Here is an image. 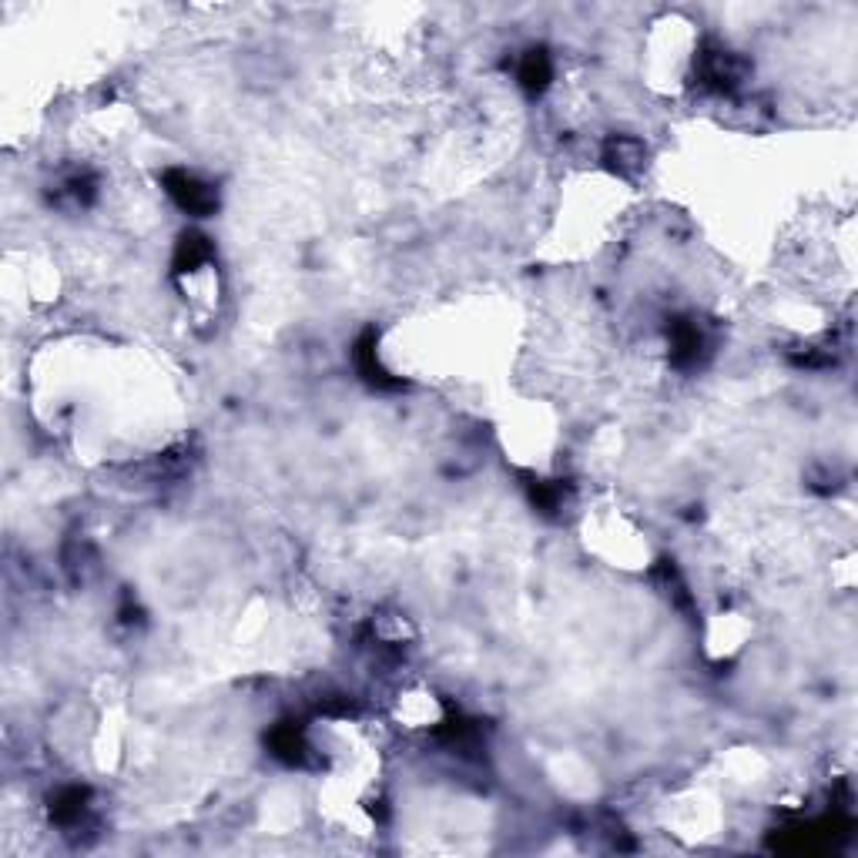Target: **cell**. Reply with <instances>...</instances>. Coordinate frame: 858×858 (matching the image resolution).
Returning a JSON list of instances; mask_svg holds the SVG:
<instances>
[{
  "instance_id": "cell-1",
  "label": "cell",
  "mask_w": 858,
  "mask_h": 858,
  "mask_svg": "<svg viewBox=\"0 0 858 858\" xmlns=\"http://www.w3.org/2000/svg\"><path fill=\"white\" fill-rule=\"evenodd\" d=\"M748 78V61L741 54L728 51L721 44L704 47L698 54V84L714 94H731L741 88V81Z\"/></svg>"
},
{
  "instance_id": "cell-6",
  "label": "cell",
  "mask_w": 858,
  "mask_h": 858,
  "mask_svg": "<svg viewBox=\"0 0 858 858\" xmlns=\"http://www.w3.org/2000/svg\"><path fill=\"white\" fill-rule=\"evenodd\" d=\"M269 748L275 758H282L285 765H302L305 761V751H309V745H305V734L295 728V724H279V728H272L269 734Z\"/></svg>"
},
{
  "instance_id": "cell-4",
  "label": "cell",
  "mask_w": 858,
  "mask_h": 858,
  "mask_svg": "<svg viewBox=\"0 0 858 858\" xmlns=\"http://www.w3.org/2000/svg\"><path fill=\"white\" fill-rule=\"evenodd\" d=\"M517 78L530 94H540L550 81H554V61H550V54L543 51V47L527 51L520 61V68H517Z\"/></svg>"
},
{
  "instance_id": "cell-3",
  "label": "cell",
  "mask_w": 858,
  "mask_h": 858,
  "mask_svg": "<svg viewBox=\"0 0 858 858\" xmlns=\"http://www.w3.org/2000/svg\"><path fill=\"white\" fill-rule=\"evenodd\" d=\"M708 352V336L701 332L698 322L678 319L671 326V362L678 369H694Z\"/></svg>"
},
{
  "instance_id": "cell-5",
  "label": "cell",
  "mask_w": 858,
  "mask_h": 858,
  "mask_svg": "<svg viewBox=\"0 0 858 858\" xmlns=\"http://www.w3.org/2000/svg\"><path fill=\"white\" fill-rule=\"evenodd\" d=\"M208 259H212V242L202 235V232H185L175 249V272L181 275H192L198 272L202 265H208Z\"/></svg>"
},
{
  "instance_id": "cell-2",
  "label": "cell",
  "mask_w": 858,
  "mask_h": 858,
  "mask_svg": "<svg viewBox=\"0 0 858 858\" xmlns=\"http://www.w3.org/2000/svg\"><path fill=\"white\" fill-rule=\"evenodd\" d=\"M165 192L168 198L175 202L181 212L195 215V218H205L212 215L218 208V192L208 181H202L192 171H165Z\"/></svg>"
},
{
  "instance_id": "cell-7",
  "label": "cell",
  "mask_w": 858,
  "mask_h": 858,
  "mask_svg": "<svg viewBox=\"0 0 858 858\" xmlns=\"http://www.w3.org/2000/svg\"><path fill=\"white\" fill-rule=\"evenodd\" d=\"M604 161H610V168L621 171V175H631L644 165V145L637 138H610L604 148Z\"/></svg>"
}]
</instances>
